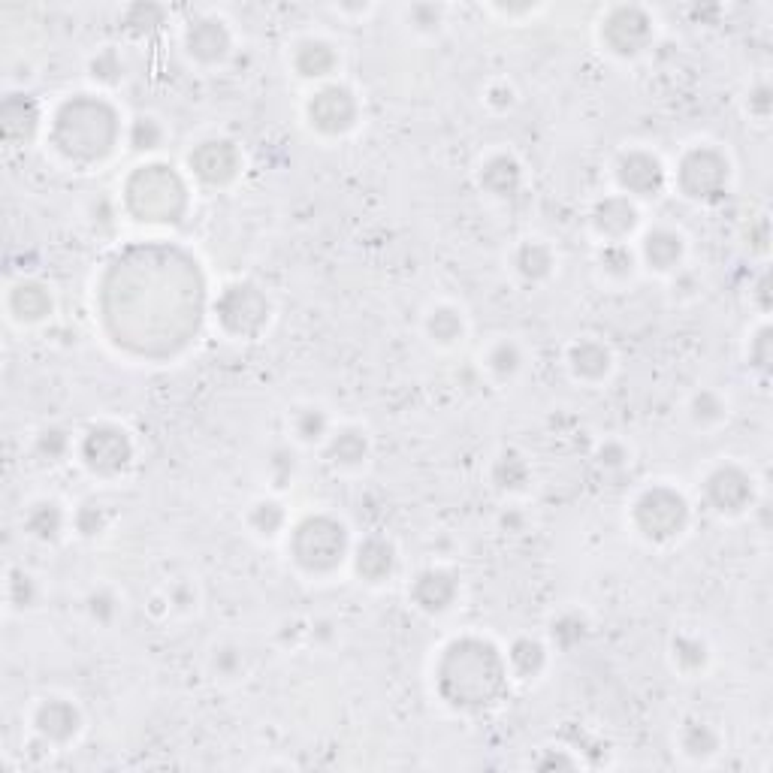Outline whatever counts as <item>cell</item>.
<instances>
[{
	"mask_svg": "<svg viewBox=\"0 0 773 773\" xmlns=\"http://www.w3.org/2000/svg\"><path fill=\"white\" fill-rule=\"evenodd\" d=\"M749 363H752L755 369H761V372H767V369H770V363H773V339H770V327H761V330H758V336L752 339V345H749Z\"/></svg>",
	"mask_w": 773,
	"mask_h": 773,
	"instance_id": "7dc6e473",
	"label": "cell"
},
{
	"mask_svg": "<svg viewBox=\"0 0 773 773\" xmlns=\"http://www.w3.org/2000/svg\"><path fill=\"white\" fill-rule=\"evenodd\" d=\"M592 227L601 236L620 242V239H626L638 227V209L629 203V197H604L592 209Z\"/></svg>",
	"mask_w": 773,
	"mask_h": 773,
	"instance_id": "e0dca14e",
	"label": "cell"
},
{
	"mask_svg": "<svg viewBox=\"0 0 773 773\" xmlns=\"http://www.w3.org/2000/svg\"><path fill=\"white\" fill-rule=\"evenodd\" d=\"M10 601L16 607H31L37 601V580L25 571L10 574Z\"/></svg>",
	"mask_w": 773,
	"mask_h": 773,
	"instance_id": "f6af8a7d",
	"label": "cell"
},
{
	"mask_svg": "<svg viewBox=\"0 0 773 773\" xmlns=\"http://www.w3.org/2000/svg\"><path fill=\"white\" fill-rule=\"evenodd\" d=\"M348 553V529L327 514L305 517L290 538L293 562L308 574H327L342 565Z\"/></svg>",
	"mask_w": 773,
	"mask_h": 773,
	"instance_id": "277c9868",
	"label": "cell"
},
{
	"mask_svg": "<svg viewBox=\"0 0 773 773\" xmlns=\"http://www.w3.org/2000/svg\"><path fill=\"white\" fill-rule=\"evenodd\" d=\"M336 64H339L336 49L324 40H305L296 46V55H293V67L305 79H324L336 70Z\"/></svg>",
	"mask_w": 773,
	"mask_h": 773,
	"instance_id": "7402d4cb",
	"label": "cell"
},
{
	"mask_svg": "<svg viewBox=\"0 0 773 773\" xmlns=\"http://www.w3.org/2000/svg\"><path fill=\"white\" fill-rule=\"evenodd\" d=\"M680 746L689 758H710L719 752L722 746V737L713 725L707 722H698V719H689L680 731Z\"/></svg>",
	"mask_w": 773,
	"mask_h": 773,
	"instance_id": "4316f807",
	"label": "cell"
},
{
	"mask_svg": "<svg viewBox=\"0 0 773 773\" xmlns=\"http://www.w3.org/2000/svg\"><path fill=\"white\" fill-rule=\"evenodd\" d=\"M462 330H466L462 327V315L450 305H438L426 315V333L438 345H453L456 339H462Z\"/></svg>",
	"mask_w": 773,
	"mask_h": 773,
	"instance_id": "f546056e",
	"label": "cell"
},
{
	"mask_svg": "<svg viewBox=\"0 0 773 773\" xmlns=\"http://www.w3.org/2000/svg\"><path fill=\"white\" fill-rule=\"evenodd\" d=\"M704 496H707V502L716 514L734 517V514H743L752 505L755 490H752V478L740 466H719L707 478Z\"/></svg>",
	"mask_w": 773,
	"mask_h": 773,
	"instance_id": "7c38bea8",
	"label": "cell"
},
{
	"mask_svg": "<svg viewBox=\"0 0 773 773\" xmlns=\"http://www.w3.org/2000/svg\"><path fill=\"white\" fill-rule=\"evenodd\" d=\"M680 257H683V236L680 233L665 230V227L647 233V239H644V260L653 269L668 272V269H674L680 263Z\"/></svg>",
	"mask_w": 773,
	"mask_h": 773,
	"instance_id": "cb8c5ba5",
	"label": "cell"
},
{
	"mask_svg": "<svg viewBox=\"0 0 773 773\" xmlns=\"http://www.w3.org/2000/svg\"><path fill=\"white\" fill-rule=\"evenodd\" d=\"M689 523L686 499L671 487H653L635 502V526L650 541H671Z\"/></svg>",
	"mask_w": 773,
	"mask_h": 773,
	"instance_id": "52a82bcc",
	"label": "cell"
},
{
	"mask_svg": "<svg viewBox=\"0 0 773 773\" xmlns=\"http://www.w3.org/2000/svg\"><path fill=\"white\" fill-rule=\"evenodd\" d=\"M248 523H251V529H254L257 535L272 538V535H278L281 526H284V508H281L278 502H272V499L257 502V505L251 508V514H248Z\"/></svg>",
	"mask_w": 773,
	"mask_h": 773,
	"instance_id": "d6a6232c",
	"label": "cell"
},
{
	"mask_svg": "<svg viewBox=\"0 0 773 773\" xmlns=\"http://www.w3.org/2000/svg\"><path fill=\"white\" fill-rule=\"evenodd\" d=\"M91 76H94L97 82H103V85H115V82H121V76H124V64H121L118 52H115V49H103V52L91 61Z\"/></svg>",
	"mask_w": 773,
	"mask_h": 773,
	"instance_id": "60d3db41",
	"label": "cell"
},
{
	"mask_svg": "<svg viewBox=\"0 0 773 773\" xmlns=\"http://www.w3.org/2000/svg\"><path fill=\"white\" fill-rule=\"evenodd\" d=\"M10 312L25 324H37L52 312V296L37 281H19L10 290Z\"/></svg>",
	"mask_w": 773,
	"mask_h": 773,
	"instance_id": "44dd1931",
	"label": "cell"
},
{
	"mask_svg": "<svg viewBox=\"0 0 773 773\" xmlns=\"http://www.w3.org/2000/svg\"><path fill=\"white\" fill-rule=\"evenodd\" d=\"M34 725L37 731L52 740V743H70L79 728H82V713L73 701H64V698H49L37 707L34 713Z\"/></svg>",
	"mask_w": 773,
	"mask_h": 773,
	"instance_id": "9a60e30c",
	"label": "cell"
},
{
	"mask_svg": "<svg viewBox=\"0 0 773 773\" xmlns=\"http://www.w3.org/2000/svg\"><path fill=\"white\" fill-rule=\"evenodd\" d=\"M185 46L197 61L215 64V61L227 58L233 40H230V31L221 19H203V22L191 25L188 37H185Z\"/></svg>",
	"mask_w": 773,
	"mask_h": 773,
	"instance_id": "ac0fdd59",
	"label": "cell"
},
{
	"mask_svg": "<svg viewBox=\"0 0 773 773\" xmlns=\"http://www.w3.org/2000/svg\"><path fill=\"white\" fill-rule=\"evenodd\" d=\"M758 296H761V305L767 308V305H770V302H767V275H764L761 284H758Z\"/></svg>",
	"mask_w": 773,
	"mask_h": 773,
	"instance_id": "9f6ffc18",
	"label": "cell"
},
{
	"mask_svg": "<svg viewBox=\"0 0 773 773\" xmlns=\"http://www.w3.org/2000/svg\"><path fill=\"white\" fill-rule=\"evenodd\" d=\"M523 185V167L511 154H493L481 167V188L493 197H514Z\"/></svg>",
	"mask_w": 773,
	"mask_h": 773,
	"instance_id": "d6986e66",
	"label": "cell"
},
{
	"mask_svg": "<svg viewBox=\"0 0 773 773\" xmlns=\"http://www.w3.org/2000/svg\"><path fill=\"white\" fill-rule=\"evenodd\" d=\"M456 592H459V580L444 568L420 571L417 580L411 583V598L426 613H444L456 601Z\"/></svg>",
	"mask_w": 773,
	"mask_h": 773,
	"instance_id": "5bb4252c",
	"label": "cell"
},
{
	"mask_svg": "<svg viewBox=\"0 0 773 773\" xmlns=\"http://www.w3.org/2000/svg\"><path fill=\"white\" fill-rule=\"evenodd\" d=\"M568 363H571V372H574L577 378H583V381H601V378L610 372V351H607L601 342L583 339V342L571 345Z\"/></svg>",
	"mask_w": 773,
	"mask_h": 773,
	"instance_id": "603a6c76",
	"label": "cell"
},
{
	"mask_svg": "<svg viewBox=\"0 0 773 773\" xmlns=\"http://www.w3.org/2000/svg\"><path fill=\"white\" fill-rule=\"evenodd\" d=\"M124 203L136 221L176 224L188 209V188L167 164H145L124 185Z\"/></svg>",
	"mask_w": 773,
	"mask_h": 773,
	"instance_id": "3957f363",
	"label": "cell"
},
{
	"mask_svg": "<svg viewBox=\"0 0 773 773\" xmlns=\"http://www.w3.org/2000/svg\"><path fill=\"white\" fill-rule=\"evenodd\" d=\"M535 767H538V770H553V767H577V761H574V758H568V755H562V752H547V758H541Z\"/></svg>",
	"mask_w": 773,
	"mask_h": 773,
	"instance_id": "f5cc1de1",
	"label": "cell"
},
{
	"mask_svg": "<svg viewBox=\"0 0 773 773\" xmlns=\"http://www.w3.org/2000/svg\"><path fill=\"white\" fill-rule=\"evenodd\" d=\"M327 426H330V420H327V411H321V408H299L296 417H293V429L302 441L324 438Z\"/></svg>",
	"mask_w": 773,
	"mask_h": 773,
	"instance_id": "8d00e7d4",
	"label": "cell"
},
{
	"mask_svg": "<svg viewBox=\"0 0 773 773\" xmlns=\"http://www.w3.org/2000/svg\"><path fill=\"white\" fill-rule=\"evenodd\" d=\"M76 529L85 535V538H94L106 529V508L97 505V502H88L76 511Z\"/></svg>",
	"mask_w": 773,
	"mask_h": 773,
	"instance_id": "ee69618b",
	"label": "cell"
},
{
	"mask_svg": "<svg viewBox=\"0 0 773 773\" xmlns=\"http://www.w3.org/2000/svg\"><path fill=\"white\" fill-rule=\"evenodd\" d=\"M37 450L46 456V459H61L67 450H70V438L64 429L52 426V429H43L40 438H37Z\"/></svg>",
	"mask_w": 773,
	"mask_h": 773,
	"instance_id": "bcb514c9",
	"label": "cell"
},
{
	"mask_svg": "<svg viewBox=\"0 0 773 773\" xmlns=\"http://www.w3.org/2000/svg\"><path fill=\"white\" fill-rule=\"evenodd\" d=\"M626 462H629V450L620 441H607L598 450V466H604V469H623Z\"/></svg>",
	"mask_w": 773,
	"mask_h": 773,
	"instance_id": "681fc988",
	"label": "cell"
},
{
	"mask_svg": "<svg viewBox=\"0 0 773 773\" xmlns=\"http://www.w3.org/2000/svg\"><path fill=\"white\" fill-rule=\"evenodd\" d=\"M514 266L526 281H544L553 272V251L544 242H526L517 248Z\"/></svg>",
	"mask_w": 773,
	"mask_h": 773,
	"instance_id": "83f0119b",
	"label": "cell"
},
{
	"mask_svg": "<svg viewBox=\"0 0 773 773\" xmlns=\"http://www.w3.org/2000/svg\"><path fill=\"white\" fill-rule=\"evenodd\" d=\"M616 182H620V188L629 194L650 197V194L662 191L665 170L656 154H650V151H626L623 158L616 161Z\"/></svg>",
	"mask_w": 773,
	"mask_h": 773,
	"instance_id": "4fadbf2b",
	"label": "cell"
},
{
	"mask_svg": "<svg viewBox=\"0 0 773 773\" xmlns=\"http://www.w3.org/2000/svg\"><path fill=\"white\" fill-rule=\"evenodd\" d=\"M671 650H674V662H677L680 671H686V674L704 671V665H707V644L701 638L680 635V638H674Z\"/></svg>",
	"mask_w": 773,
	"mask_h": 773,
	"instance_id": "1f68e13d",
	"label": "cell"
},
{
	"mask_svg": "<svg viewBox=\"0 0 773 773\" xmlns=\"http://www.w3.org/2000/svg\"><path fill=\"white\" fill-rule=\"evenodd\" d=\"M308 121L321 133L339 136L357 124V100L345 85H327L308 100Z\"/></svg>",
	"mask_w": 773,
	"mask_h": 773,
	"instance_id": "30bf717a",
	"label": "cell"
},
{
	"mask_svg": "<svg viewBox=\"0 0 773 773\" xmlns=\"http://www.w3.org/2000/svg\"><path fill=\"white\" fill-rule=\"evenodd\" d=\"M218 321L239 339H257L269 324V299L254 284H230L215 302Z\"/></svg>",
	"mask_w": 773,
	"mask_h": 773,
	"instance_id": "5b68a950",
	"label": "cell"
},
{
	"mask_svg": "<svg viewBox=\"0 0 773 773\" xmlns=\"http://www.w3.org/2000/svg\"><path fill=\"white\" fill-rule=\"evenodd\" d=\"M133 459V441L121 426L97 423L82 438V462L94 475H118L130 466Z\"/></svg>",
	"mask_w": 773,
	"mask_h": 773,
	"instance_id": "ba28073f",
	"label": "cell"
},
{
	"mask_svg": "<svg viewBox=\"0 0 773 773\" xmlns=\"http://www.w3.org/2000/svg\"><path fill=\"white\" fill-rule=\"evenodd\" d=\"M411 22H414L420 31H432V28H438V22H441V10L432 7V4H417V7H411Z\"/></svg>",
	"mask_w": 773,
	"mask_h": 773,
	"instance_id": "f907efd6",
	"label": "cell"
},
{
	"mask_svg": "<svg viewBox=\"0 0 773 773\" xmlns=\"http://www.w3.org/2000/svg\"><path fill=\"white\" fill-rule=\"evenodd\" d=\"M749 112L758 115V118H767V115H770V88H767V85H758V88L749 94Z\"/></svg>",
	"mask_w": 773,
	"mask_h": 773,
	"instance_id": "816d5d0a",
	"label": "cell"
},
{
	"mask_svg": "<svg viewBox=\"0 0 773 773\" xmlns=\"http://www.w3.org/2000/svg\"><path fill=\"white\" fill-rule=\"evenodd\" d=\"M40 127V106L25 94H10L0 106V133L7 142H28Z\"/></svg>",
	"mask_w": 773,
	"mask_h": 773,
	"instance_id": "2e32d148",
	"label": "cell"
},
{
	"mask_svg": "<svg viewBox=\"0 0 773 773\" xmlns=\"http://www.w3.org/2000/svg\"><path fill=\"white\" fill-rule=\"evenodd\" d=\"M269 472H272V478H275V487H284L287 481H290V475H293V453L290 450H275L272 453V459H269Z\"/></svg>",
	"mask_w": 773,
	"mask_h": 773,
	"instance_id": "c3c4849f",
	"label": "cell"
},
{
	"mask_svg": "<svg viewBox=\"0 0 773 773\" xmlns=\"http://www.w3.org/2000/svg\"><path fill=\"white\" fill-rule=\"evenodd\" d=\"M25 529L37 541H55L61 535V529H64V511L55 502H37L25 514Z\"/></svg>",
	"mask_w": 773,
	"mask_h": 773,
	"instance_id": "f1b7e54d",
	"label": "cell"
},
{
	"mask_svg": "<svg viewBox=\"0 0 773 773\" xmlns=\"http://www.w3.org/2000/svg\"><path fill=\"white\" fill-rule=\"evenodd\" d=\"M52 142L70 161H100L118 142V112L91 94H76L55 112Z\"/></svg>",
	"mask_w": 773,
	"mask_h": 773,
	"instance_id": "7a4b0ae2",
	"label": "cell"
},
{
	"mask_svg": "<svg viewBox=\"0 0 773 773\" xmlns=\"http://www.w3.org/2000/svg\"><path fill=\"white\" fill-rule=\"evenodd\" d=\"M161 142H164V127H161L158 118L139 115V118L130 124V145H133L136 151H154V148H161Z\"/></svg>",
	"mask_w": 773,
	"mask_h": 773,
	"instance_id": "d590c367",
	"label": "cell"
},
{
	"mask_svg": "<svg viewBox=\"0 0 773 773\" xmlns=\"http://www.w3.org/2000/svg\"><path fill=\"white\" fill-rule=\"evenodd\" d=\"M188 164L200 182L218 188V185H230L239 176L242 158L230 139H206L188 154Z\"/></svg>",
	"mask_w": 773,
	"mask_h": 773,
	"instance_id": "8fae6325",
	"label": "cell"
},
{
	"mask_svg": "<svg viewBox=\"0 0 773 773\" xmlns=\"http://www.w3.org/2000/svg\"><path fill=\"white\" fill-rule=\"evenodd\" d=\"M487 366H490V372H493L496 378L508 381V378H514V375L520 372V366H523V354H520V348H517L514 342H499V345L490 351Z\"/></svg>",
	"mask_w": 773,
	"mask_h": 773,
	"instance_id": "e575fe53",
	"label": "cell"
},
{
	"mask_svg": "<svg viewBox=\"0 0 773 773\" xmlns=\"http://www.w3.org/2000/svg\"><path fill=\"white\" fill-rule=\"evenodd\" d=\"M550 635H553V644H556V647L574 650V647L586 638V620H583V616H577V613H562L559 620H553Z\"/></svg>",
	"mask_w": 773,
	"mask_h": 773,
	"instance_id": "836d02e7",
	"label": "cell"
},
{
	"mask_svg": "<svg viewBox=\"0 0 773 773\" xmlns=\"http://www.w3.org/2000/svg\"><path fill=\"white\" fill-rule=\"evenodd\" d=\"M493 106H499V109H505V106H511L514 103V91L508 88V85H496V88H490V97H487Z\"/></svg>",
	"mask_w": 773,
	"mask_h": 773,
	"instance_id": "db71d44e",
	"label": "cell"
},
{
	"mask_svg": "<svg viewBox=\"0 0 773 773\" xmlns=\"http://www.w3.org/2000/svg\"><path fill=\"white\" fill-rule=\"evenodd\" d=\"M88 613H91V620L97 626H109L115 620V613H118V598L109 589H97V592L88 595Z\"/></svg>",
	"mask_w": 773,
	"mask_h": 773,
	"instance_id": "7bdbcfd3",
	"label": "cell"
},
{
	"mask_svg": "<svg viewBox=\"0 0 773 773\" xmlns=\"http://www.w3.org/2000/svg\"><path fill=\"white\" fill-rule=\"evenodd\" d=\"M601 40L613 55L635 58L653 43V19L641 7H616L601 22Z\"/></svg>",
	"mask_w": 773,
	"mask_h": 773,
	"instance_id": "9c48e42d",
	"label": "cell"
},
{
	"mask_svg": "<svg viewBox=\"0 0 773 773\" xmlns=\"http://www.w3.org/2000/svg\"><path fill=\"white\" fill-rule=\"evenodd\" d=\"M438 695L456 710H487L508 689V665L484 638H456L435 671Z\"/></svg>",
	"mask_w": 773,
	"mask_h": 773,
	"instance_id": "6da1fadb",
	"label": "cell"
},
{
	"mask_svg": "<svg viewBox=\"0 0 773 773\" xmlns=\"http://www.w3.org/2000/svg\"><path fill=\"white\" fill-rule=\"evenodd\" d=\"M493 481L499 490H523L529 481V462L517 450H505L493 466Z\"/></svg>",
	"mask_w": 773,
	"mask_h": 773,
	"instance_id": "4dcf8cb0",
	"label": "cell"
},
{
	"mask_svg": "<svg viewBox=\"0 0 773 773\" xmlns=\"http://www.w3.org/2000/svg\"><path fill=\"white\" fill-rule=\"evenodd\" d=\"M354 565H357V574L369 583H381L393 574L396 568V550L390 541L384 538H366L360 547H357V556H354Z\"/></svg>",
	"mask_w": 773,
	"mask_h": 773,
	"instance_id": "ffe728a7",
	"label": "cell"
},
{
	"mask_svg": "<svg viewBox=\"0 0 773 773\" xmlns=\"http://www.w3.org/2000/svg\"><path fill=\"white\" fill-rule=\"evenodd\" d=\"M508 665H511V671H514L517 677L532 680V677H538V674L544 671V665H547V650H544V644L535 641V638H517V641L511 644V650H508Z\"/></svg>",
	"mask_w": 773,
	"mask_h": 773,
	"instance_id": "d4e9b609",
	"label": "cell"
},
{
	"mask_svg": "<svg viewBox=\"0 0 773 773\" xmlns=\"http://www.w3.org/2000/svg\"><path fill=\"white\" fill-rule=\"evenodd\" d=\"M755 227H758L755 233L749 230V242H752L758 251H764V248H767V221H764V218H758V224H755Z\"/></svg>",
	"mask_w": 773,
	"mask_h": 773,
	"instance_id": "11a10c76",
	"label": "cell"
},
{
	"mask_svg": "<svg viewBox=\"0 0 773 773\" xmlns=\"http://www.w3.org/2000/svg\"><path fill=\"white\" fill-rule=\"evenodd\" d=\"M245 671V656L239 647L233 644H224L212 653V674L221 677V680H236L239 674Z\"/></svg>",
	"mask_w": 773,
	"mask_h": 773,
	"instance_id": "f35d334b",
	"label": "cell"
},
{
	"mask_svg": "<svg viewBox=\"0 0 773 773\" xmlns=\"http://www.w3.org/2000/svg\"><path fill=\"white\" fill-rule=\"evenodd\" d=\"M124 25L133 31V34H142V31H151L164 25V10L154 7V4H139V7H130L127 16H124Z\"/></svg>",
	"mask_w": 773,
	"mask_h": 773,
	"instance_id": "b9f144b4",
	"label": "cell"
},
{
	"mask_svg": "<svg viewBox=\"0 0 773 773\" xmlns=\"http://www.w3.org/2000/svg\"><path fill=\"white\" fill-rule=\"evenodd\" d=\"M601 266H604V272L613 275V278H626V275H632V269H635V257H632V251H629L623 242H613V245H607V248L601 251Z\"/></svg>",
	"mask_w": 773,
	"mask_h": 773,
	"instance_id": "ab89813d",
	"label": "cell"
},
{
	"mask_svg": "<svg viewBox=\"0 0 773 773\" xmlns=\"http://www.w3.org/2000/svg\"><path fill=\"white\" fill-rule=\"evenodd\" d=\"M366 456H369V438H366L363 429L348 426V429H342V432L333 435V441H330V459L336 462V466L354 469V466H360Z\"/></svg>",
	"mask_w": 773,
	"mask_h": 773,
	"instance_id": "484cf974",
	"label": "cell"
},
{
	"mask_svg": "<svg viewBox=\"0 0 773 773\" xmlns=\"http://www.w3.org/2000/svg\"><path fill=\"white\" fill-rule=\"evenodd\" d=\"M728 179H731L728 158L710 145L689 148L677 167L680 191L692 200H719L728 191Z\"/></svg>",
	"mask_w": 773,
	"mask_h": 773,
	"instance_id": "8992f818",
	"label": "cell"
},
{
	"mask_svg": "<svg viewBox=\"0 0 773 773\" xmlns=\"http://www.w3.org/2000/svg\"><path fill=\"white\" fill-rule=\"evenodd\" d=\"M725 417V402L719 393L713 390H701L695 399H692V420L701 423V426H713Z\"/></svg>",
	"mask_w": 773,
	"mask_h": 773,
	"instance_id": "74e56055",
	"label": "cell"
}]
</instances>
